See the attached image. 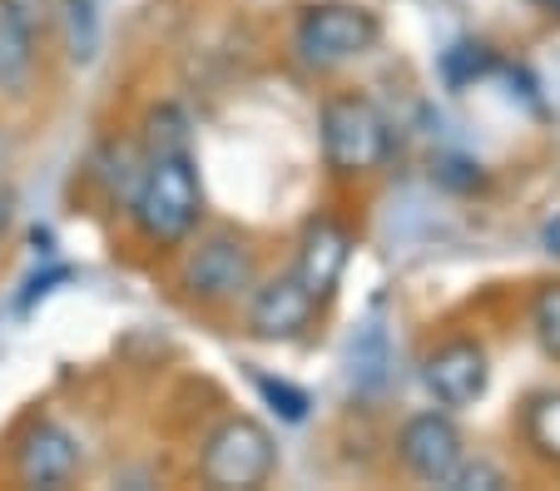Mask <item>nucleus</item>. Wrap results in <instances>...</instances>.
<instances>
[{"mask_svg":"<svg viewBox=\"0 0 560 491\" xmlns=\"http://www.w3.org/2000/svg\"><path fill=\"white\" fill-rule=\"evenodd\" d=\"M203 219V179L194 150H154L144 154L139 184L129 194V229L144 248L154 254H174L194 238Z\"/></svg>","mask_w":560,"mask_h":491,"instance_id":"obj_1","label":"nucleus"},{"mask_svg":"<svg viewBox=\"0 0 560 491\" xmlns=\"http://www.w3.org/2000/svg\"><path fill=\"white\" fill-rule=\"evenodd\" d=\"M323 164L332 179H372L392 160V125L362 90H332L317 109Z\"/></svg>","mask_w":560,"mask_h":491,"instance_id":"obj_2","label":"nucleus"},{"mask_svg":"<svg viewBox=\"0 0 560 491\" xmlns=\"http://www.w3.org/2000/svg\"><path fill=\"white\" fill-rule=\"evenodd\" d=\"M174 283L199 308H233L258 283V248L238 229H209L194 244H184Z\"/></svg>","mask_w":560,"mask_h":491,"instance_id":"obj_3","label":"nucleus"},{"mask_svg":"<svg viewBox=\"0 0 560 491\" xmlns=\"http://www.w3.org/2000/svg\"><path fill=\"white\" fill-rule=\"evenodd\" d=\"M377 40L382 15L372 5H358V0H313L298 11L293 25V55L317 75L362 60L368 50H377Z\"/></svg>","mask_w":560,"mask_h":491,"instance_id":"obj_4","label":"nucleus"},{"mask_svg":"<svg viewBox=\"0 0 560 491\" xmlns=\"http://www.w3.org/2000/svg\"><path fill=\"white\" fill-rule=\"evenodd\" d=\"M278 471L273 432L248 412H229L209 428L199 447V477L219 491H258Z\"/></svg>","mask_w":560,"mask_h":491,"instance_id":"obj_5","label":"nucleus"},{"mask_svg":"<svg viewBox=\"0 0 560 491\" xmlns=\"http://www.w3.org/2000/svg\"><path fill=\"white\" fill-rule=\"evenodd\" d=\"M397 461L407 477H417L422 487H452L456 467L466 461V432L456 428V417L446 407H427L412 412L397 428Z\"/></svg>","mask_w":560,"mask_h":491,"instance_id":"obj_6","label":"nucleus"},{"mask_svg":"<svg viewBox=\"0 0 560 491\" xmlns=\"http://www.w3.org/2000/svg\"><path fill=\"white\" fill-rule=\"evenodd\" d=\"M422 383H427V393L436 397V407H446V412L476 407L491 387L487 342L471 338V332H456V338L436 342L432 353L422 358Z\"/></svg>","mask_w":560,"mask_h":491,"instance_id":"obj_7","label":"nucleus"},{"mask_svg":"<svg viewBox=\"0 0 560 491\" xmlns=\"http://www.w3.org/2000/svg\"><path fill=\"white\" fill-rule=\"evenodd\" d=\"M80 467H85V447L60 417H31L25 432L15 437L11 477L21 487H70Z\"/></svg>","mask_w":560,"mask_h":491,"instance_id":"obj_8","label":"nucleus"},{"mask_svg":"<svg viewBox=\"0 0 560 491\" xmlns=\"http://www.w3.org/2000/svg\"><path fill=\"white\" fill-rule=\"evenodd\" d=\"M317 308L323 303L298 283V273H273V278H258L254 289L244 299V332L258 342H298L307 328L317 323Z\"/></svg>","mask_w":560,"mask_h":491,"instance_id":"obj_9","label":"nucleus"},{"mask_svg":"<svg viewBox=\"0 0 560 491\" xmlns=\"http://www.w3.org/2000/svg\"><path fill=\"white\" fill-rule=\"evenodd\" d=\"M352 264V234L338 224L332 214H313L298 234V254H293V273L317 303H328L338 293L342 273Z\"/></svg>","mask_w":560,"mask_h":491,"instance_id":"obj_10","label":"nucleus"},{"mask_svg":"<svg viewBox=\"0 0 560 491\" xmlns=\"http://www.w3.org/2000/svg\"><path fill=\"white\" fill-rule=\"evenodd\" d=\"M516 442L526 447L530 461H540L546 471H560V387H536L526 393V402L511 417Z\"/></svg>","mask_w":560,"mask_h":491,"instance_id":"obj_11","label":"nucleus"},{"mask_svg":"<svg viewBox=\"0 0 560 491\" xmlns=\"http://www.w3.org/2000/svg\"><path fill=\"white\" fill-rule=\"evenodd\" d=\"M35 65H40V45L11 21V11L0 5V100H25L35 90Z\"/></svg>","mask_w":560,"mask_h":491,"instance_id":"obj_12","label":"nucleus"},{"mask_svg":"<svg viewBox=\"0 0 560 491\" xmlns=\"http://www.w3.org/2000/svg\"><path fill=\"white\" fill-rule=\"evenodd\" d=\"M55 15L65 31V45H70V60L74 65H90L100 50V15H95V0H55Z\"/></svg>","mask_w":560,"mask_h":491,"instance_id":"obj_13","label":"nucleus"},{"mask_svg":"<svg viewBox=\"0 0 560 491\" xmlns=\"http://www.w3.org/2000/svg\"><path fill=\"white\" fill-rule=\"evenodd\" d=\"M530 332H536L540 353L560 363V283H540L530 299Z\"/></svg>","mask_w":560,"mask_h":491,"instance_id":"obj_14","label":"nucleus"},{"mask_svg":"<svg viewBox=\"0 0 560 491\" xmlns=\"http://www.w3.org/2000/svg\"><path fill=\"white\" fill-rule=\"evenodd\" d=\"M189 144V119L179 115L174 105H154L144 119V154L154 150H184Z\"/></svg>","mask_w":560,"mask_h":491,"instance_id":"obj_15","label":"nucleus"},{"mask_svg":"<svg viewBox=\"0 0 560 491\" xmlns=\"http://www.w3.org/2000/svg\"><path fill=\"white\" fill-rule=\"evenodd\" d=\"M5 11H11V21L21 25L25 35H31L35 45H50V35H55V25H60V15H55V0H0Z\"/></svg>","mask_w":560,"mask_h":491,"instance_id":"obj_16","label":"nucleus"},{"mask_svg":"<svg viewBox=\"0 0 560 491\" xmlns=\"http://www.w3.org/2000/svg\"><path fill=\"white\" fill-rule=\"evenodd\" d=\"M497 487H511L506 467H497L491 457H471V452H466V461L452 477V491H497Z\"/></svg>","mask_w":560,"mask_h":491,"instance_id":"obj_17","label":"nucleus"},{"mask_svg":"<svg viewBox=\"0 0 560 491\" xmlns=\"http://www.w3.org/2000/svg\"><path fill=\"white\" fill-rule=\"evenodd\" d=\"M540 248H546L550 258H560V214H550L546 224H540Z\"/></svg>","mask_w":560,"mask_h":491,"instance_id":"obj_18","label":"nucleus"},{"mask_svg":"<svg viewBox=\"0 0 560 491\" xmlns=\"http://www.w3.org/2000/svg\"><path fill=\"white\" fill-rule=\"evenodd\" d=\"M11 219H15V189H11V184H0V238H5Z\"/></svg>","mask_w":560,"mask_h":491,"instance_id":"obj_19","label":"nucleus"}]
</instances>
